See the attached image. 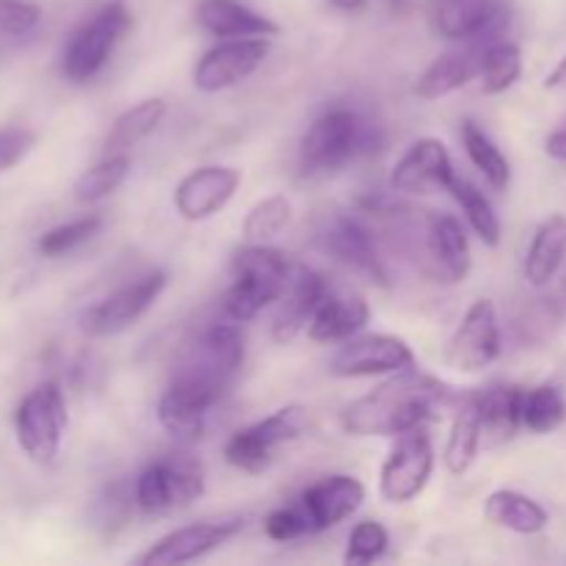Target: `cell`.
<instances>
[{
	"mask_svg": "<svg viewBox=\"0 0 566 566\" xmlns=\"http://www.w3.org/2000/svg\"><path fill=\"white\" fill-rule=\"evenodd\" d=\"M462 396L451 385L423 370H398L392 379L370 390L368 396L348 403L340 415V426L352 437H401L420 429L442 412L457 409Z\"/></svg>",
	"mask_w": 566,
	"mask_h": 566,
	"instance_id": "obj_1",
	"label": "cell"
},
{
	"mask_svg": "<svg viewBox=\"0 0 566 566\" xmlns=\"http://www.w3.org/2000/svg\"><path fill=\"white\" fill-rule=\"evenodd\" d=\"M379 127L370 125L363 114L352 108H332L321 114L304 133L298 164L304 175H329V171H340L359 155L379 149Z\"/></svg>",
	"mask_w": 566,
	"mask_h": 566,
	"instance_id": "obj_2",
	"label": "cell"
},
{
	"mask_svg": "<svg viewBox=\"0 0 566 566\" xmlns=\"http://www.w3.org/2000/svg\"><path fill=\"white\" fill-rule=\"evenodd\" d=\"M232 271H235V280L224 293V313L235 324L252 321L260 310L269 307L285 293L287 260L280 249H271L265 243H249L235 252Z\"/></svg>",
	"mask_w": 566,
	"mask_h": 566,
	"instance_id": "obj_3",
	"label": "cell"
},
{
	"mask_svg": "<svg viewBox=\"0 0 566 566\" xmlns=\"http://www.w3.org/2000/svg\"><path fill=\"white\" fill-rule=\"evenodd\" d=\"M133 14L127 6L108 3L97 11L88 22H83L75 33L70 36L64 48V59H61V72L66 81L86 83L94 75H99L105 64H108L111 53L116 44L130 33Z\"/></svg>",
	"mask_w": 566,
	"mask_h": 566,
	"instance_id": "obj_4",
	"label": "cell"
},
{
	"mask_svg": "<svg viewBox=\"0 0 566 566\" xmlns=\"http://www.w3.org/2000/svg\"><path fill=\"white\" fill-rule=\"evenodd\" d=\"M66 431V401L55 381L33 387L14 412V434L22 453L36 464L55 462Z\"/></svg>",
	"mask_w": 566,
	"mask_h": 566,
	"instance_id": "obj_5",
	"label": "cell"
},
{
	"mask_svg": "<svg viewBox=\"0 0 566 566\" xmlns=\"http://www.w3.org/2000/svg\"><path fill=\"white\" fill-rule=\"evenodd\" d=\"M307 431V409L291 403L260 423L235 431L224 446V459L243 473H263L274 462L276 448L298 440Z\"/></svg>",
	"mask_w": 566,
	"mask_h": 566,
	"instance_id": "obj_6",
	"label": "cell"
},
{
	"mask_svg": "<svg viewBox=\"0 0 566 566\" xmlns=\"http://www.w3.org/2000/svg\"><path fill=\"white\" fill-rule=\"evenodd\" d=\"M205 495V470L193 459H160L136 481V506L144 514H169Z\"/></svg>",
	"mask_w": 566,
	"mask_h": 566,
	"instance_id": "obj_7",
	"label": "cell"
},
{
	"mask_svg": "<svg viewBox=\"0 0 566 566\" xmlns=\"http://www.w3.org/2000/svg\"><path fill=\"white\" fill-rule=\"evenodd\" d=\"M166 285H169L166 271H153V274L142 276V280L119 287V291L105 296L103 302L92 304V307L81 315V332L88 337H111L130 329V326L138 324V321L147 315V310L158 302L160 293L166 291Z\"/></svg>",
	"mask_w": 566,
	"mask_h": 566,
	"instance_id": "obj_8",
	"label": "cell"
},
{
	"mask_svg": "<svg viewBox=\"0 0 566 566\" xmlns=\"http://www.w3.org/2000/svg\"><path fill=\"white\" fill-rule=\"evenodd\" d=\"M434 473V448L431 437L420 429L396 437L390 457L381 464L379 492L387 503H409L426 490Z\"/></svg>",
	"mask_w": 566,
	"mask_h": 566,
	"instance_id": "obj_9",
	"label": "cell"
},
{
	"mask_svg": "<svg viewBox=\"0 0 566 566\" xmlns=\"http://www.w3.org/2000/svg\"><path fill=\"white\" fill-rule=\"evenodd\" d=\"M431 25L448 42H479L490 48L509 28L506 0H434Z\"/></svg>",
	"mask_w": 566,
	"mask_h": 566,
	"instance_id": "obj_10",
	"label": "cell"
},
{
	"mask_svg": "<svg viewBox=\"0 0 566 566\" xmlns=\"http://www.w3.org/2000/svg\"><path fill=\"white\" fill-rule=\"evenodd\" d=\"M224 390L210 381L197 379V376L177 374L169 390L160 396L158 403V420L180 442H193L205 434V423H208L210 409L219 403Z\"/></svg>",
	"mask_w": 566,
	"mask_h": 566,
	"instance_id": "obj_11",
	"label": "cell"
},
{
	"mask_svg": "<svg viewBox=\"0 0 566 566\" xmlns=\"http://www.w3.org/2000/svg\"><path fill=\"white\" fill-rule=\"evenodd\" d=\"M501 318L490 298H479L468 307L462 324L448 343V365L462 374H481L501 357Z\"/></svg>",
	"mask_w": 566,
	"mask_h": 566,
	"instance_id": "obj_12",
	"label": "cell"
},
{
	"mask_svg": "<svg viewBox=\"0 0 566 566\" xmlns=\"http://www.w3.org/2000/svg\"><path fill=\"white\" fill-rule=\"evenodd\" d=\"M271 44L265 36L247 39H221L216 48H210L193 66V86L205 94L224 92L247 81L269 55Z\"/></svg>",
	"mask_w": 566,
	"mask_h": 566,
	"instance_id": "obj_13",
	"label": "cell"
},
{
	"mask_svg": "<svg viewBox=\"0 0 566 566\" xmlns=\"http://www.w3.org/2000/svg\"><path fill=\"white\" fill-rule=\"evenodd\" d=\"M415 368V354L407 340L396 335H354L332 357L329 374L337 379H363V376L398 374Z\"/></svg>",
	"mask_w": 566,
	"mask_h": 566,
	"instance_id": "obj_14",
	"label": "cell"
},
{
	"mask_svg": "<svg viewBox=\"0 0 566 566\" xmlns=\"http://www.w3.org/2000/svg\"><path fill=\"white\" fill-rule=\"evenodd\" d=\"M321 243H324L326 252L343 269L357 274L359 280L379 287L390 285V274H387L385 260H381L379 249H376L374 235H370V230L359 219L343 213L332 216L324 224V230H321Z\"/></svg>",
	"mask_w": 566,
	"mask_h": 566,
	"instance_id": "obj_15",
	"label": "cell"
},
{
	"mask_svg": "<svg viewBox=\"0 0 566 566\" xmlns=\"http://www.w3.org/2000/svg\"><path fill=\"white\" fill-rule=\"evenodd\" d=\"M243 531L241 517L230 520H213V523H197L177 528L166 534L164 539L155 542L153 547L136 558L138 566H180L191 564L197 558H205L208 553L219 551L230 539H235Z\"/></svg>",
	"mask_w": 566,
	"mask_h": 566,
	"instance_id": "obj_16",
	"label": "cell"
},
{
	"mask_svg": "<svg viewBox=\"0 0 566 566\" xmlns=\"http://www.w3.org/2000/svg\"><path fill=\"white\" fill-rule=\"evenodd\" d=\"M453 160L440 138H420L392 166L390 186L398 193L448 191L453 182Z\"/></svg>",
	"mask_w": 566,
	"mask_h": 566,
	"instance_id": "obj_17",
	"label": "cell"
},
{
	"mask_svg": "<svg viewBox=\"0 0 566 566\" xmlns=\"http://www.w3.org/2000/svg\"><path fill=\"white\" fill-rule=\"evenodd\" d=\"M243 354H247V348H243L241 329L235 324H216L199 337L180 374L197 376V379L227 390L238 370H241Z\"/></svg>",
	"mask_w": 566,
	"mask_h": 566,
	"instance_id": "obj_18",
	"label": "cell"
},
{
	"mask_svg": "<svg viewBox=\"0 0 566 566\" xmlns=\"http://www.w3.org/2000/svg\"><path fill=\"white\" fill-rule=\"evenodd\" d=\"M241 186V171L232 166H202L180 180L175 191V208L186 221L213 219L230 205Z\"/></svg>",
	"mask_w": 566,
	"mask_h": 566,
	"instance_id": "obj_19",
	"label": "cell"
},
{
	"mask_svg": "<svg viewBox=\"0 0 566 566\" xmlns=\"http://www.w3.org/2000/svg\"><path fill=\"white\" fill-rule=\"evenodd\" d=\"M363 501V481L354 479V475H329V479H321L318 484L310 486L302 501H298V506L307 514L310 534H321V531L335 528L343 520L357 514Z\"/></svg>",
	"mask_w": 566,
	"mask_h": 566,
	"instance_id": "obj_20",
	"label": "cell"
},
{
	"mask_svg": "<svg viewBox=\"0 0 566 566\" xmlns=\"http://www.w3.org/2000/svg\"><path fill=\"white\" fill-rule=\"evenodd\" d=\"M426 252L434 265V276L446 285H459L473 269L468 232L457 216H431L426 227Z\"/></svg>",
	"mask_w": 566,
	"mask_h": 566,
	"instance_id": "obj_21",
	"label": "cell"
},
{
	"mask_svg": "<svg viewBox=\"0 0 566 566\" xmlns=\"http://www.w3.org/2000/svg\"><path fill=\"white\" fill-rule=\"evenodd\" d=\"M484 50V44L479 42H459V48L446 50L440 59L426 66L415 83V94L420 99H440L464 88L473 77H479Z\"/></svg>",
	"mask_w": 566,
	"mask_h": 566,
	"instance_id": "obj_22",
	"label": "cell"
},
{
	"mask_svg": "<svg viewBox=\"0 0 566 566\" xmlns=\"http://www.w3.org/2000/svg\"><path fill=\"white\" fill-rule=\"evenodd\" d=\"M370 321V307L354 291H326L324 302L315 310L307 326V337L313 343H346L359 335Z\"/></svg>",
	"mask_w": 566,
	"mask_h": 566,
	"instance_id": "obj_23",
	"label": "cell"
},
{
	"mask_svg": "<svg viewBox=\"0 0 566 566\" xmlns=\"http://www.w3.org/2000/svg\"><path fill=\"white\" fill-rule=\"evenodd\" d=\"M199 25L219 39H247V36H276L280 25L260 11L238 3V0H199Z\"/></svg>",
	"mask_w": 566,
	"mask_h": 566,
	"instance_id": "obj_24",
	"label": "cell"
},
{
	"mask_svg": "<svg viewBox=\"0 0 566 566\" xmlns=\"http://www.w3.org/2000/svg\"><path fill=\"white\" fill-rule=\"evenodd\" d=\"M523 396L525 390L514 385H492L475 392L481 409V431H484V448H497L514 440L523 429Z\"/></svg>",
	"mask_w": 566,
	"mask_h": 566,
	"instance_id": "obj_25",
	"label": "cell"
},
{
	"mask_svg": "<svg viewBox=\"0 0 566 566\" xmlns=\"http://www.w3.org/2000/svg\"><path fill=\"white\" fill-rule=\"evenodd\" d=\"M326 291H329V285H326V280L318 274V271L313 269L298 271V276L291 285V293H287L285 304H282L280 315H276L274 321V340L282 343V346L296 340V337L310 326L315 310H318V304L324 302Z\"/></svg>",
	"mask_w": 566,
	"mask_h": 566,
	"instance_id": "obj_26",
	"label": "cell"
},
{
	"mask_svg": "<svg viewBox=\"0 0 566 566\" xmlns=\"http://www.w3.org/2000/svg\"><path fill=\"white\" fill-rule=\"evenodd\" d=\"M566 260V216L556 213L539 224L534 232L528 254H525V280L534 287L551 285Z\"/></svg>",
	"mask_w": 566,
	"mask_h": 566,
	"instance_id": "obj_27",
	"label": "cell"
},
{
	"mask_svg": "<svg viewBox=\"0 0 566 566\" xmlns=\"http://www.w3.org/2000/svg\"><path fill=\"white\" fill-rule=\"evenodd\" d=\"M484 514L492 525L497 528H506L512 534L534 536L539 531L547 528L551 523V514L542 503H536L534 497L523 495V492L514 490H497L492 492L484 501Z\"/></svg>",
	"mask_w": 566,
	"mask_h": 566,
	"instance_id": "obj_28",
	"label": "cell"
},
{
	"mask_svg": "<svg viewBox=\"0 0 566 566\" xmlns=\"http://www.w3.org/2000/svg\"><path fill=\"white\" fill-rule=\"evenodd\" d=\"M481 446H484V431H481V409L475 401V392L462 396L457 415H453L451 434H448L446 446V468L453 475H464L473 468L475 457H479Z\"/></svg>",
	"mask_w": 566,
	"mask_h": 566,
	"instance_id": "obj_29",
	"label": "cell"
},
{
	"mask_svg": "<svg viewBox=\"0 0 566 566\" xmlns=\"http://www.w3.org/2000/svg\"><path fill=\"white\" fill-rule=\"evenodd\" d=\"M166 116V99L164 97H149L136 103L133 108H127L125 114H119L111 125L108 136H105L103 155H127L136 144H142L144 138L153 136L158 130V125Z\"/></svg>",
	"mask_w": 566,
	"mask_h": 566,
	"instance_id": "obj_30",
	"label": "cell"
},
{
	"mask_svg": "<svg viewBox=\"0 0 566 566\" xmlns=\"http://www.w3.org/2000/svg\"><path fill=\"white\" fill-rule=\"evenodd\" d=\"M564 310L556 298L536 296L525 298L512 315V332L520 346L542 348L562 332Z\"/></svg>",
	"mask_w": 566,
	"mask_h": 566,
	"instance_id": "obj_31",
	"label": "cell"
},
{
	"mask_svg": "<svg viewBox=\"0 0 566 566\" xmlns=\"http://www.w3.org/2000/svg\"><path fill=\"white\" fill-rule=\"evenodd\" d=\"M462 144L464 149H468V158L473 160L475 169L484 175V180L490 182L495 191H506L509 182H512V166H509L506 155L501 153V147L486 136L484 127L475 125L473 119H464Z\"/></svg>",
	"mask_w": 566,
	"mask_h": 566,
	"instance_id": "obj_32",
	"label": "cell"
},
{
	"mask_svg": "<svg viewBox=\"0 0 566 566\" xmlns=\"http://www.w3.org/2000/svg\"><path fill=\"white\" fill-rule=\"evenodd\" d=\"M448 191L457 199V205L462 208L464 219L473 227L475 235H479L486 247H497V243H501V219H497L495 208H492V202L486 199V193L481 191L479 186H473L470 180H462V177H453Z\"/></svg>",
	"mask_w": 566,
	"mask_h": 566,
	"instance_id": "obj_33",
	"label": "cell"
},
{
	"mask_svg": "<svg viewBox=\"0 0 566 566\" xmlns=\"http://www.w3.org/2000/svg\"><path fill=\"white\" fill-rule=\"evenodd\" d=\"M523 75V53L514 42H492L484 50L481 59V92L484 94H503L514 86Z\"/></svg>",
	"mask_w": 566,
	"mask_h": 566,
	"instance_id": "obj_34",
	"label": "cell"
},
{
	"mask_svg": "<svg viewBox=\"0 0 566 566\" xmlns=\"http://www.w3.org/2000/svg\"><path fill=\"white\" fill-rule=\"evenodd\" d=\"M566 420V398L562 387L539 385L523 396V429L531 434H551Z\"/></svg>",
	"mask_w": 566,
	"mask_h": 566,
	"instance_id": "obj_35",
	"label": "cell"
},
{
	"mask_svg": "<svg viewBox=\"0 0 566 566\" xmlns=\"http://www.w3.org/2000/svg\"><path fill=\"white\" fill-rule=\"evenodd\" d=\"M130 175V158L127 155H103L99 164L83 171L75 182V199L83 205H94L111 197Z\"/></svg>",
	"mask_w": 566,
	"mask_h": 566,
	"instance_id": "obj_36",
	"label": "cell"
},
{
	"mask_svg": "<svg viewBox=\"0 0 566 566\" xmlns=\"http://www.w3.org/2000/svg\"><path fill=\"white\" fill-rule=\"evenodd\" d=\"M291 199L282 197V193H274V197L260 199L258 205H252L243 219V238L249 243H265L271 238L280 235L287 224H291Z\"/></svg>",
	"mask_w": 566,
	"mask_h": 566,
	"instance_id": "obj_37",
	"label": "cell"
},
{
	"mask_svg": "<svg viewBox=\"0 0 566 566\" xmlns=\"http://www.w3.org/2000/svg\"><path fill=\"white\" fill-rule=\"evenodd\" d=\"M99 227H103V216H83V219L70 221V224L55 227V230H48L39 238V252L44 258H64V254L75 252L86 241H92Z\"/></svg>",
	"mask_w": 566,
	"mask_h": 566,
	"instance_id": "obj_38",
	"label": "cell"
},
{
	"mask_svg": "<svg viewBox=\"0 0 566 566\" xmlns=\"http://www.w3.org/2000/svg\"><path fill=\"white\" fill-rule=\"evenodd\" d=\"M387 545H390V534H387L385 525L376 523V520H363V523L352 531V536H348V547L343 562L348 566L374 564L376 558L385 556Z\"/></svg>",
	"mask_w": 566,
	"mask_h": 566,
	"instance_id": "obj_39",
	"label": "cell"
},
{
	"mask_svg": "<svg viewBox=\"0 0 566 566\" xmlns=\"http://www.w3.org/2000/svg\"><path fill=\"white\" fill-rule=\"evenodd\" d=\"M42 9L31 0H0V39H20L36 31Z\"/></svg>",
	"mask_w": 566,
	"mask_h": 566,
	"instance_id": "obj_40",
	"label": "cell"
},
{
	"mask_svg": "<svg viewBox=\"0 0 566 566\" xmlns=\"http://www.w3.org/2000/svg\"><path fill=\"white\" fill-rule=\"evenodd\" d=\"M310 534L307 514L302 512V506H287L276 509L265 517V536L274 542H293L298 536Z\"/></svg>",
	"mask_w": 566,
	"mask_h": 566,
	"instance_id": "obj_41",
	"label": "cell"
},
{
	"mask_svg": "<svg viewBox=\"0 0 566 566\" xmlns=\"http://www.w3.org/2000/svg\"><path fill=\"white\" fill-rule=\"evenodd\" d=\"M33 144H36V136L28 127H6V130H0V175L14 169L31 153Z\"/></svg>",
	"mask_w": 566,
	"mask_h": 566,
	"instance_id": "obj_42",
	"label": "cell"
},
{
	"mask_svg": "<svg viewBox=\"0 0 566 566\" xmlns=\"http://www.w3.org/2000/svg\"><path fill=\"white\" fill-rule=\"evenodd\" d=\"M545 153L551 155V158L562 160V164H566V122L558 130H553L551 136H547L545 142Z\"/></svg>",
	"mask_w": 566,
	"mask_h": 566,
	"instance_id": "obj_43",
	"label": "cell"
},
{
	"mask_svg": "<svg viewBox=\"0 0 566 566\" xmlns=\"http://www.w3.org/2000/svg\"><path fill=\"white\" fill-rule=\"evenodd\" d=\"M545 88H566V59L547 75Z\"/></svg>",
	"mask_w": 566,
	"mask_h": 566,
	"instance_id": "obj_44",
	"label": "cell"
},
{
	"mask_svg": "<svg viewBox=\"0 0 566 566\" xmlns=\"http://www.w3.org/2000/svg\"><path fill=\"white\" fill-rule=\"evenodd\" d=\"M332 6L340 11H357V9H363L365 0H332Z\"/></svg>",
	"mask_w": 566,
	"mask_h": 566,
	"instance_id": "obj_45",
	"label": "cell"
}]
</instances>
